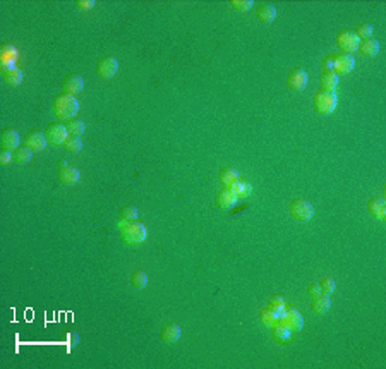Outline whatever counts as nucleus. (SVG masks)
<instances>
[{
    "label": "nucleus",
    "instance_id": "nucleus-24",
    "mask_svg": "<svg viewBox=\"0 0 386 369\" xmlns=\"http://www.w3.org/2000/svg\"><path fill=\"white\" fill-rule=\"evenodd\" d=\"M278 315L280 313L278 311H275L273 307H265V309H261V313H260V320H261V323L265 325V326H273L275 323H278Z\"/></svg>",
    "mask_w": 386,
    "mask_h": 369
},
{
    "label": "nucleus",
    "instance_id": "nucleus-7",
    "mask_svg": "<svg viewBox=\"0 0 386 369\" xmlns=\"http://www.w3.org/2000/svg\"><path fill=\"white\" fill-rule=\"evenodd\" d=\"M118 71V60L112 55H105L101 57L98 64H96V72H98L100 78L103 79H112Z\"/></svg>",
    "mask_w": 386,
    "mask_h": 369
},
{
    "label": "nucleus",
    "instance_id": "nucleus-5",
    "mask_svg": "<svg viewBox=\"0 0 386 369\" xmlns=\"http://www.w3.org/2000/svg\"><path fill=\"white\" fill-rule=\"evenodd\" d=\"M290 215L297 222H309L314 216V208L305 199H294L290 203Z\"/></svg>",
    "mask_w": 386,
    "mask_h": 369
},
{
    "label": "nucleus",
    "instance_id": "nucleus-28",
    "mask_svg": "<svg viewBox=\"0 0 386 369\" xmlns=\"http://www.w3.org/2000/svg\"><path fill=\"white\" fill-rule=\"evenodd\" d=\"M67 131H69V136H78V138H81V136L84 134V131H86V124H84L83 120H79V118H71V120H67Z\"/></svg>",
    "mask_w": 386,
    "mask_h": 369
},
{
    "label": "nucleus",
    "instance_id": "nucleus-3",
    "mask_svg": "<svg viewBox=\"0 0 386 369\" xmlns=\"http://www.w3.org/2000/svg\"><path fill=\"white\" fill-rule=\"evenodd\" d=\"M338 105V98L335 95V91H317L312 100V107H314L316 113L319 115H332Z\"/></svg>",
    "mask_w": 386,
    "mask_h": 369
},
{
    "label": "nucleus",
    "instance_id": "nucleus-20",
    "mask_svg": "<svg viewBox=\"0 0 386 369\" xmlns=\"http://www.w3.org/2000/svg\"><path fill=\"white\" fill-rule=\"evenodd\" d=\"M256 18L265 24H270L277 19V9L271 4H261L256 9Z\"/></svg>",
    "mask_w": 386,
    "mask_h": 369
},
{
    "label": "nucleus",
    "instance_id": "nucleus-1",
    "mask_svg": "<svg viewBox=\"0 0 386 369\" xmlns=\"http://www.w3.org/2000/svg\"><path fill=\"white\" fill-rule=\"evenodd\" d=\"M52 110L55 117L62 118V120H71L79 112V101L69 93H60V95L55 96Z\"/></svg>",
    "mask_w": 386,
    "mask_h": 369
},
{
    "label": "nucleus",
    "instance_id": "nucleus-35",
    "mask_svg": "<svg viewBox=\"0 0 386 369\" xmlns=\"http://www.w3.org/2000/svg\"><path fill=\"white\" fill-rule=\"evenodd\" d=\"M319 290L323 292V294L332 295L335 292V280L333 278H323L319 282Z\"/></svg>",
    "mask_w": 386,
    "mask_h": 369
},
{
    "label": "nucleus",
    "instance_id": "nucleus-22",
    "mask_svg": "<svg viewBox=\"0 0 386 369\" xmlns=\"http://www.w3.org/2000/svg\"><path fill=\"white\" fill-rule=\"evenodd\" d=\"M319 84L325 91H333L338 84V76L335 74V71H323L319 78Z\"/></svg>",
    "mask_w": 386,
    "mask_h": 369
},
{
    "label": "nucleus",
    "instance_id": "nucleus-10",
    "mask_svg": "<svg viewBox=\"0 0 386 369\" xmlns=\"http://www.w3.org/2000/svg\"><path fill=\"white\" fill-rule=\"evenodd\" d=\"M237 201H239V198L230 188L222 189L215 198V205L218 210H232L237 205Z\"/></svg>",
    "mask_w": 386,
    "mask_h": 369
},
{
    "label": "nucleus",
    "instance_id": "nucleus-26",
    "mask_svg": "<svg viewBox=\"0 0 386 369\" xmlns=\"http://www.w3.org/2000/svg\"><path fill=\"white\" fill-rule=\"evenodd\" d=\"M18 55H19V52L14 45L6 43V45L0 46V60L2 62H16Z\"/></svg>",
    "mask_w": 386,
    "mask_h": 369
},
{
    "label": "nucleus",
    "instance_id": "nucleus-39",
    "mask_svg": "<svg viewBox=\"0 0 386 369\" xmlns=\"http://www.w3.org/2000/svg\"><path fill=\"white\" fill-rule=\"evenodd\" d=\"M335 66V55H328L323 58V71H333Z\"/></svg>",
    "mask_w": 386,
    "mask_h": 369
},
{
    "label": "nucleus",
    "instance_id": "nucleus-18",
    "mask_svg": "<svg viewBox=\"0 0 386 369\" xmlns=\"http://www.w3.org/2000/svg\"><path fill=\"white\" fill-rule=\"evenodd\" d=\"M367 213L377 220H383L386 216V203L381 198H371L367 201Z\"/></svg>",
    "mask_w": 386,
    "mask_h": 369
},
{
    "label": "nucleus",
    "instance_id": "nucleus-2",
    "mask_svg": "<svg viewBox=\"0 0 386 369\" xmlns=\"http://www.w3.org/2000/svg\"><path fill=\"white\" fill-rule=\"evenodd\" d=\"M118 234H120V239L124 244H129V245H138L146 240L148 237V230L146 227L143 225L141 222H124L118 228Z\"/></svg>",
    "mask_w": 386,
    "mask_h": 369
},
{
    "label": "nucleus",
    "instance_id": "nucleus-41",
    "mask_svg": "<svg viewBox=\"0 0 386 369\" xmlns=\"http://www.w3.org/2000/svg\"><path fill=\"white\" fill-rule=\"evenodd\" d=\"M319 285H317V283H311V285H309L307 287V294L309 295H317V294H319Z\"/></svg>",
    "mask_w": 386,
    "mask_h": 369
},
{
    "label": "nucleus",
    "instance_id": "nucleus-15",
    "mask_svg": "<svg viewBox=\"0 0 386 369\" xmlns=\"http://www.w3.org/2000/svg\"><path fill=\"white\" fill-rule=\"evenodd\" d=\"M46 144H48V141H46V136L43 133H40V131H31V133H28L26 146L29 148V150L43 151L46 148Z\"/></svg>",
    "mask_w": 386,
    "mask_h": 369
},
{
    "label": "nucleus",
    "instance_id": "nucleus-13",
    "mask_svg": "<svg viewBox=\"0 0 386 369\" xmlns=\"http://www.w3.org/2000/svg\"><path fill=\"white\" fill-rule=\"evenodd\" d=\"M19 143H21V138H19L18 131L6 129V131H2V134H0V144H2V150L16 151L19 148Z\"/></svg>",
    "mask_w": 386,
    "mask_h": 369
},
{
    "label": "nucleus",
    "instance_id": "nucleus-11",
    "mask_svg": "<svg viewBox=\"0 0 386 369\" xmlns=\"http://www.w3.org/2000/svg\"><path fill=\"white\" fill-rule=\"evenodd\" d=\"M355 67V58L350 53H338L335 55V66L333 71L337 76L340 74H350Z\"/></svg>",
    "mask_w": 386,
    "mask_h": 369
},
{
    "label": "nucleus",
    "instance_id": "nucleus-37",
    "mask_svg": "<svg viewBox=\"0 0 386 369\" xmlns=\"http://www.w3.org/2000/svg\"><path fill=\"white\" fill-rule=\"evenodd\" d=\"M76 6H78L79 11H90L95 7V0H79Z\"/></svg>",
    "mask_w": 386,
    "mask_h": 369
},
{
    "label": "nucleus",
    "instance_id": "nucleus-34",
    "mask_svg": "<svg viewBox=\"0 0 386 369\" xmlns=\"http://www.w3.org/2000/svg\"><path fill=\"white\" fill-rule=\"evenodd\" d=\"M355 35H357L359 40H367V38H372V26L367 23L364 24H359L357 29H355Z\"/></svg>",
    "mask_w": 386,
    "mask_h": 369
},
{
    "label": "nucleus",
    "instance_id": "nucleus-38",
    "mask_svg": "<svg viewBox=\"0 0 386 369\" xmlns=\"http://www.w3.org/2000/svg\"><path fill=\"white\" fill-rule=\"evenodd\" d=\"M18 69V66H16V62H0V72L2 74H7V72Z\"/></svg>",
    "mask_w": 386,
    "mask_h": 369
},
{
    "label": "nucleus",
    "instance_id": "nucleus-31",
    "mask_svg": "<svg viewBox=\"0 0 386 369\" xmlns=\"http://www.w3.org/2000/svg\"><path fill=\"white\" fill-rule=\"evenodd\" d=\"M131 283H133V287L134 288H144L148 285V275L144 273L143 270H138V271H134L133 273V277H131Z\"/></svg>",
    "mask_w": 386,
    "mask_h": 369
},
{
    "label": "nucleus",
    "instance_id": "nucleus-42",
    "mask_svg": "<svg viewBox=\"0 0 386 369\" xmlns=\"http://www.w3.org/2000/svg\"><path fill=\"white\" fill-rule=\"evenodd\" d=\"M63 167H69V165H67V162H66V160H62V162H60V168H63Z\"/></svg>",
    "mask_w": 386,
    "mask_h": 369
},
{
    "label": "nucleus",
    "instance_id": "nucleus-36",
    "mask_svg": "<svg viewBox=\"0 0 386 369\" xmlns=\"http://www.w3.org/2000/svg\"><path fill=\"white\" fill-rule=\"evenodd\" d=\"M270 307H273L275 311L280 313L283 307H285V300H283L282 295H278V294L271 295V297H270Z\"/></svg>",
    "mask_w": 386,
    "mask_h": 369
},
{
    "label": "nucleus",
    "instance_id": "nucleus-19",
    "mask_svg": "<svg viewBox=\"0 0 386 369\" xmlns=\"http://www.w3.org/2000/svg\"><path fill=\"white\" fill-rule=\"evenodd\" d=\"M357 50L364 57H376L379 53V43L376 38H367V40H360Z\"/></svg>",
    "mask_w": 386,
    "mask_h": 369
},
{
    "label": "nucleus",
    "instance_id": "nucleus-6",
    "mask_svg": "<svg viewBox=\"0 0 386 369\" xmlns=\"http://www.w3.org/2000/svg\"><path fill=\"white\" fill-rule=\"evenodd\" d=\"M45 136H46V141H48V144H52V146H63V143L69 138V131H67V127L60 124V122H53V124H50L45 129Z\"/></svg>",
    "mask_w": 386,
    "mask_h": 369
},
{
    "label": "nucleus",
    "instance_id": "nucleus-33",
    "mask_svg": "<svg viewBox=\"0 0 386 369\" xmlns=\"http://www.w3.org/2000/svg\"><path fill=\"white\" fill-rule=\"evenodd\" d=\"M254 6L252 0H230V7L235 12H247Z\"/></svg>",
    "mask_w": 386,
    "mask_h": 369
},
{
    "label": "nucleus",
    "instance_id": "nucleus-30",
    "mask_svg": "<svg viewBox=\"0 0 386 369\" xmlns=\"http://www.w3.org/2000/svg\"><path fill=\"white\" fill-rule=\"evenodd\" d=\"M230 189L237 194V198H247L249 194L252 193V186L249 184V182H242V180H237Z\"/></svg>",
    "mask_w": 386,
    "mask_h": 369
},
{
    "label": "nucleus",
    "instance_id": "nucleus-25",
    "mask_svg": "<svg viewBox=\"0 0 386 369\" xmlns=\"http://www.w3.org/2000/svg\"><path fill=\"white\" fill-rule=\"evenodd\" d=\"M33 158V150H29L28 146H19L18 150L14 151V155H12V160H14L16 163L19 165H26L31 162Z\"/></svg>",
    "mask_w": 386,
    "mask_h": 369
},
{
    "label": "nucleus",
    "instance_id": "nucleus-27",
    "mask_svg": "<svg viewBox=\"0 0 386 369\" xmlns=\"http://www.w3.org/2000/svg\"><path fill=\"white\" fill-rule=\"evenodd\" d=\"M2 79H4V83H6L7 86L16 88V86H19V84L23 83V71L18 67V69L7 72V74H2Z\"/></svg>",
    "mask_w": 386,
    "mask_h": 369
},
{
    "label": "nucleus",
    "instance_id": "nucleus-4",
    "mask_svg": "<svg viewBox=\"0 0 386 369\" xmlns=\"http://www.w3.org/2000/svg\"><path fill=\"white\" fill-rule=\"evenodd\" d=\"M278 323L287 326V328L294 333V332H300V330H302L304 318L295 307H283L278 315Z\"/></svg>",
    "mask_w": 386,
    "mask_h": 369
},
{
    "label": "nucleus",
    "instance_id": "nucleus-40",
    "mask_svg": "<svg viewBox=\"0 0 386 369\" xmlns=\"http://www.w3.org/2000/svg\"><path fill=\"white\" fill-rule=\"evenodd\" d=\"M12 160V151H7V150H2L0 151V163L2 165H7Z\"/></svg>",
    "mask_w": 386,
    "mask_h": 369
},
{
    "label": "nucleus",
    "instance_id": "nucleus-21",
    "mask_svg": "<svg viewBox=\"0 0 386 369\" xmlns=\"http://www.w3.org/2000/svg\"><path fill=\"white\" fill-rule=\"evenodd\" d=\"M218 179H220V182H222V186H225V188H232V186H234L235 182L239 180V172H237L234 167H225V168L220 170Z\"/></svg>",
    "mask_w": 386,
    "mask_h": 369
},
{
    "label": "nucleus",
    "instance_id": "nucleus-9",
    "mask_svg": "<svg viewBox=\"0 0 386 369\" xmlns=\"http://www.w3.org/2000/svg\"><path fill=\"white\" fill-rule=\"evenodd\" d=\"M359 38L354 31H342L340 35L337 36V45L338 48L342 50V53H354L357 52L359 46Z\"/></svg>",
    "mask_w": 386,
    "mask_h": 369
},
{
    "label": "nucleus",
    "instance_id": "nucleus-14",
    "mask_svg": "<svg viewBox=\"0 0 386 369\" xmlns=\"http://www.w3.org/2000/svg\"><path fill=\"white\" fill-rule=\"evenodd\" d=\"M330 307H332V297H330L328 294L319 292L317 295H312V300H311L312 313H316V315H325V313H328Z\"/></svg>",
    "mask_w": 386,
    "mask_h": 369
},
{
    "label": "nucleus",
    "instance_id": "nucleus-12",
    "mask_svg": "<svg viewBox=\"0 0 386 369\" xmlns=\"http://www.w3.org/2000/svg\"><path fill=\"white\" fill-rule=\"evenodd\" d=\"M62 88H63V93H69V95L76 96L84 90V79L79 74H69L63 79Z\"/></svg>",
    "mask_w": 386,
    "mask_h": 369
},
{
    "label": "nucleus",
    "instance_id": "nucleus-16",
    "mask_svg": "<svg viewBox=\"0 0 386 369\" xmlns=\"http://www.w3.org/2000/svg\"><path fill=\"white\" fill-rule=\"evenodd\" d=\"M180 337H182V330L180 326L175 323L163 325L162 332H160V338H162V342L165 343H175L177 340H180Z\"/></svg>",
    "mask_w": 386,
    "mask_h": 369
},
{
    "label": "nucleus",
    "instance_id": "nucleus-29",
    "mask_svg": "<svg viewBox=\"0 0 386 369\" xmlns=\"http://www.w3.org/2000/svg\"><path fill=\"white\" fill-rule=\"evenodd\" d=\"M63 150H66L67 153H71V155L79 153V151L83 150L81 138H78V136H69V138H67V141L63 143Z\"/></svg>",
    "mask_w": 386,
    "mask_h": 369
},
{
    "label": "nucleus",
    "instance_id": "nucleus-17",
    "mask_svg": "<svg viewBox=\"0 0 386 369\" xmlns=\"http://www.w3.org/2000/svg\"><path fill=\"white\" fill-rule=\"evenodd\" d=\"M57 179H58V182H62V184L72 186V184H78L79 179H81V173H79L78 168L63 167V168H58L57 170Z\"/></svg>",
    "mask_w": 386,
    "mask_h": 369
},
{
    "label": "nucleus",
    "instance_id": "nucleus-8",
    "mask_svg": "<svg viewBox=\"0 0 386 369\" xmlns=\"http://www.w3.org/2000/svg\"><path fill=\"white\" fill-rule=\"evenodd\" d=\"M309 83V76L307 72H305L304 69H300V67H295V69H292L290 72H288L287 76V86L288 90L292 91H302L305 86H307Z\"/></svg>",
    "mask_w": 386,
    "mask_h": 369
},
{
    "label": "nucleus",
    "instance_id": "nucleus-23",
    "mask_svg": "<svg viewBox=\"0 0 386 369\" xmlns=\"http://www.w3.org/2000/svg\"><path fill=\"white\" fill-rule=\"evenodd\" d=\"M271 332H273V338L280 343H287V342H290V338H292V332L287 328V326H283L282 323H275L271 326Z\"/></svg>",
    "mask_w": 386,
    "mask_h": 369
},
{
    "label": "nucleus",
    "instance_id": "nucleus-32",
    "mask_svg": "<svg viewBox=\"0 0 386 369\" xmlns=\"http://www.w3.org/2000/svg\"><path fill=\"white\" fill-rule=\"evenodd\" d=\"M138 216H139L138 208L133 206V205L124 206L120 210V220L122 222H133V220H138Z\"/></svg>",
    "mask_w": 386,
    "mask_h": 369
}]
</instances>
